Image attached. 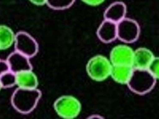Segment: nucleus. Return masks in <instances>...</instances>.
Masks as SVG:
<instances>
[{
  "mask_svg": "<svg viewBox=\"0 0 159 119\" xmlns=\"http://www.w3.org/2000/svg\"><path fill=\"white\" fill-rule=\"evenodd\" d=\"M112 64L107 58L102 55L92 57L88 62L86 70L92 79L101 82L107 78L111 74Z\"/></svg>",
  "mask_w": 159,
  "mask_h": 119,
  "instance_id": "nucleus-3",
  "label": "nucleus"
},
{
  "mask_svg": "<svg viewBox=\"0 0 159 119\" xmlns=\"http://www.w3.org/2000/svg\"><path fill=\"white\" fill-rule=\"evenodd\" d=\"M54 108L60 117L72 119L77 117L81 110L79 100L72 95H63L56 100Z\"/></svg>",
  "mask_w": 159,
  "mask_h": 119,
  "instance_id": "nucleus-4",
  "label": "nucleus"
},
{
  "mask_svg": "<svg viewBox=\"0 0 159 119\" xmlns=\"http://www.w3.org/2000/svg\"><path fill=\"white\" fill-rule=\"evenodd\" d=\"M42 93L37 88L18 87L13 92L11 103L14 109L22 114L31 113L36 107Z\"/></svg>",
  "mask_w": 159,
  "mask_h": 119,
  "instance_id": "nucleus-1",
  "label": "nucleus"
},
{
  "mask_svg": "<svg viewBox=\"0 0 159 119\" xmlns=\"http://www.w3.org/2000/svg\"><path fill=\"white\" fill-rule=\"evenodd\" d=\"M133 70V68L131 66L112 65L110 76L117 83L127 85Z\"/></svg>",
  "mask_w": 159,
  "mask_h": 119,
  "instance_id": "nucleus-12",
  "label": "nucleus"
},
{
  "mask_svg": "<svg viewBox=\"0 0 159 119\" xmlns=\"http://www.w3.org/2000/svg\"><path fill=\"white\" fill-rule=\"evenodd\" d=\"M9 71H10V68L7 60H0V76Z\"/></svg>",
  "mask_w": 159,
  "mask_h": 119,
  "instance_id": "nucleus-18",
  "label": "nucleus"
},
{
  "mask_svg": "<svg viewBox=\"0 0 159 119\" xmlns=\"http://www.w3.org/2000/svg\"><path fill=\"white\" fill-rule=\"evenodd\" d=\"M85 4L90 6L96 7L102 4L105 0H81Z\"/></svg>",
  "mask_w": 159,
  "mask_h": 119,
  "instance_id": "nucleus-19",
  "label": "nucleus"
},
{
  "mask_svg": "<svg viewBox=\"0 0 159 119\" xmlns=\"http://www.w3.org/2000/svg\"><path fill=\"white\" fill-rule=\"evenodd\" d=\"M16 35L8 26L0 25V50L11 47L15 43Z\"/></svg>",
  "mask_w": 159,
  "mask_h": 119,
  "instance_id": "nucleus-14",
  "label": "nucleus"
},
{
  "mask_svg": "<svg viewBox=\"0 0 159 119\" xmlns=\"http://www.w3.org/2000/svg\"><path fill=\"white\" fill-rule=\"evenodd\" d=\"M127 7L122 1H116L110 4L104 12V20H109L116 23L126 17Z\"/></svg>",
  "mask_w": 159,
  "mask_h": 119,
  "instance_id": "nucleus-10",
  "label": "nucleus"
},
{
  "mask_svg": "<svg viewBox=\"0 0 159 119\" xmlns=\"http://www.w3.org/2000/svg\"><path fill=\"white\" fill-rule=\"evenodd\" d=\"M148 70L156 79H159V57H154Z\"/></svg>",
  "mask_w": 159,
  "mask_h": 119,
  "instance_id": "nucleus-17",
  "label": "nucleus"
},
{
  "mask_svg": "<svg viewBox=\"0 0 159 119\" xmlns=\"http://www.w3.org/2000/svg\"><path fill=\"white\" fill-rule=\"evenodd\" d=\"M10 70L15 73L32 70V64L30 58L24 55L19 52L15 51L11 53L7 58Z\"/></svg>",
  "mask_w": 159,
  "mask_h": 119,
  "instance_id": "nucleus-8",
  "label": "nucleus"
},
{
  "mask_svg": "<svg viewBox=\"0 0 159 119\" xmlns=\"http://www.w3.org/2000/svg\"><path fill=\"white\" fill-rule=\"evenodd\" d=\"M75 0H47L48 7L54 10H65L70 8Z\"/></svg>",
  "mask_w": 159,
  "mask_h": 119,
  "instance_id": "nucleus-16",
  "label": "nucleus"
},
{
  "mask_svg": "<svg viewBox=\"0 0 159 119\" xmlns=\"http://www.w3.org/2000/svg\"><path fill=\"white\" fill-rule=\"evenodd\" d=\"M155 56L147 48L141 47L134 51L132 66L134 68L148 69Z\"/></svg>",
  "mask_w": 159,
  "mask_h": 119,
  "instance_id": "nucleus-11",
  "label": "nucleus"
},
{
  "mask_svg": "<svg viewBox=\"0 0 159 119\" xmlns=\"http://www.w3.org/2000/svg\"><path fill=\"white\" fill-rule=\"evenodd\" d=\"M2 88V87H1V84H0V90H1V89Z\"/></svg>",
  "mask_w": 159,
  "mask_h": 119,
  "instance_id": "nucleus-21",
  "label": "nucleus"
},
{
  "mask_svg": "<svg viewBox=\"0 0 159 119\" xmlns=\"http://www.w3.org/2000/svg\"><path fill=\"white\" fill-rule=\"evenodd\" d=\"M15 51L31 58L36 55L39 46L36 40L27 32L20 31L16 33L15 40Z\"/></svg>",
  "mask_w": 159,
  "mask_h": 119,
  "instance_id": "nucleus-6",
  "label": "nucleus"
},
{
  "mask_svg": "<svg viewBox=\"0 0 159 119\" xmlns=\"http://www.w3.org/2000/svg\"><path fill=\"white\" fill-rule=\"evenodd\" d=\"M0 84L2 88H11L17 85L16 73L10 70L0 76Z\"/></svg>",
  "mask_w": 159,
  "mask_h": 119,
  "instance_id": "nucleus-15",
  "label": "nucleus"
},
{
  "mask_svg": "<svg viewBox=\"0 0 159 119\" xmlns=\"http://www.w3.org/2000/svg\"><path fill=\"white\" fill-rule=\"evenodd\" d=\"M156 80L148 69L133 68L127 85L132 92L139 95H144L151 91L155 87Z\"/></svg>",
  "mask_w": 159,
  "mask_h": 119,
  "instance_id": "nucleus-2",
  "label": "nucleus"
},
{
  "mask_svg": "<svg viewBox=\"0 0 159 119\" xmlns=\"http://www.w3.org/2000/svg\"><path fill=\"white\" fill-rule=\"evenodd\" d=\"M141 29L135 20L125 17L117 23V39L126 43H133L139 38Z\"/></svg>",
  "mask_w": 159,
  "mask_h": 119,
  "instance_id": "nucleus-5",
  "label": "nucleus"
},
{
  "mask_svg": "<svg viewBox=\"0 0 159 119\" xmlns=\"http://www.w3.org/2000/svg\"><path fill=\"white\" fill-rule=\"evenodd\" d=\"M32 4H35L36 5H43L46 4L47 0H30Z\"/></svg>",
  "mask_w": 159,
  "mask_h": 119,
  "instance_id": "nucleus-20",
  "label": "nucleus"
},
{
  "mask_svg": "<svg viewBox=\"0 0 159 119\" xmlns=\"http://www.w3.org/2000/svg\"><path fill=\"white\" fill-rule=\"evenodd\" d=\"M17 85L19 87L35 89L38 85V80L32 70L20 72L16 74Z\"/></svg>",
  "mask_w": 159,
  "mask_h": 119,
  "instance_id": "nucleus-13",
  "label": "nucleus"
},
{
  "mask_svg": "<svg viewBox=\"0 0 159 119\" xmlns=\"http://www.w3.org/2000/svg\"><path fill=\"white\" fill-rule=\"evenodd\" d=\"M134 50L127 45L119 44L112 49L110 52V60L112 65L133 64Z\"/></svg>",
  "mask_w": 159,
  "mask_h": 119,
  "instance_id": "nucleus-7",
  "label": "nucleus"
},
{
  "mask_svg": "<svg viewBox=\"0 0 159 119\" xmlns=\"http://www.w3.org/2000/svg\"><path fill=\"white\" fill-rule=\"evenodd\" d=\"M98 39L104 43H110L117 39V23L104 20L96 32Z\"/></svg>",
  "mask_w": 159,
  "mask_h": 119,
  "instance_id": "nucleus-9",
  "label": "nucleus"
}]
</instances>
